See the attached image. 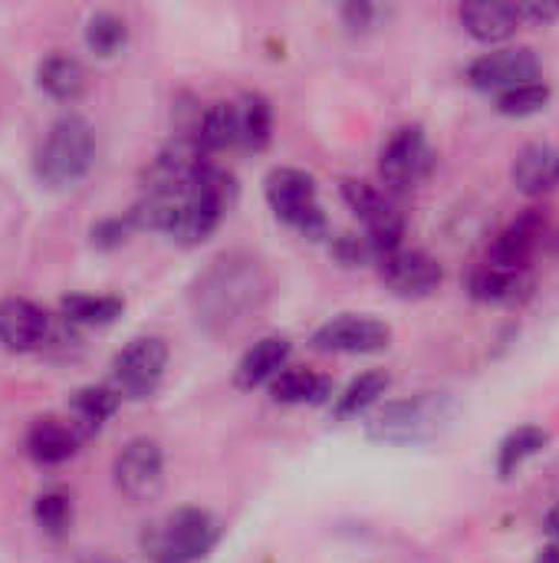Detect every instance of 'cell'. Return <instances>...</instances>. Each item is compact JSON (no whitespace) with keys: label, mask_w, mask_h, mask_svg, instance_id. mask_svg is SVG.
Returning <instances> with one entry per match:
<instances>
[{"label":"cell","mask_w":559,"mask_h":563,"mask_svg":"<svg viewBox=\"0 0 559 563\" xmlns=\"http://www.w3.org/2000/svg\"><path fill=\"white\" fill-rule=\"evenodd\" d=\"M468 294L488 307H521L534 294V277L527 271H501L484 264L468 277Z\"/></svg>","instance_id":"obj_16"},{"label":"cell","mask_w":559,"mask_h":563,"mask_svg":"<svg viewBox=\"0 0 559 563\" xmlns=\"http://www.w3.org/2000/svg\"><path fill=\"white\" fill-rule=\"evenodd\" d=\"M59 310L69 323L79 327H105L115 317H122L125 303L119 297H102V294H69L59 300Z\"/></svg>","instance_id":"obj_27"},{"label":"cell","mask_w":559,"mask_h":563,"mask_svg":"<svg viewBox=\"0 0 559 563\" xmlns=\"http://www.w3.org/2000/svg\"><path fill=\"white\" fill-rule=\"evenodd\" d=\"M53 320L43 307L23 297L0 300V343L10 353H36L49 343Z\"/></svg>","instance_id":"obj_14"},{"label":"cell","mask_w":559,"mask_h":563,"mask_svg":"<svg viewBox=\"0 0 559 563\" xmlns=\"http://www.w3.org/2000/svg\"><path fill=\"white\" fill-rule=\"evenodd\" d=\"M79 442L82 439L72 432V426L63 422V419H53V416L36 419L23 435V449L36 465H63V462H69L79 452Z\"/></svg>","instance_id":"obj_17"},{"label":"cell","mask_w":559,"mask_h":563,"mask_svg":"<svg viewBox=\"0 0 559 563\" xmlns=\"http://www.w3.org/2000/svg\"><path fill=\"white\" fill-rule=\"evenodd\" d=\"M458 16H461V26L481 43H504L524 26L517 3H465Z\"/></svg>","instance_id":"obj_20"},{"label":"cell","mask_w":559,"mask_h":563,"mask_svg":"<svg viewBox=\"0 0 559 563\" xmlns=\"http://www.w3.org/2000/svg\"><path fill=\"white\" fill-rule=\"evenodd\" d=\"M264 297V277L257 261H241V257H221L214 267L198 280L194 287V303L204 320L217 323H237L244 313L257 310Z\"/></svg>","instance_id":"obj_2"},{"label":"cell","mask_w":559,"mask_h":563,"mask_svg":"<svg viewBox=\"0 0 559 563\" xmlns=\"http://www.w3.org/2000/svg\"><path fill=\"white\" fill-rule=\"evenodd\" d=\"M547 244H550L554 251H559V231L557 234H550V231H547Z\"/></svg>","instance_id":"obj_37"},{"label":"cell","mask_w":559,"mask_h":563,"mask_svg":"<svg viewBox=\"0 0 559 563\" xmlns=\"http://www.w3.org/2000/svg\"><path fill=\"white\" fill-rule=\"evenodd\" d=\"M313 350L320 353H339V356H369L382 353L392 343V327L385 320L366 317V313H343L326 320L313 333Z\"/></svg>","instance_id":"obj_9"},{"label":"cell","mask_w":559,"mask_h":563,"mask_svg":"<svg viewBox=\"0 0 559 563\" xmlns=\"http://www.w3.org/2000/svg\"><path fill=\"white\" fill-rule=\"evenodd\" d=\"M517 13H521V23H554L559 16V3H517Z\"/></svg>","instance_id":"obj_34"},{"label":"cell","mask_w":559,"mask_h":563,"mask_svg":"<svg viewBox=\"0 0 559 563\" xmlns=\"http://www.w3.org/2000/svg\"><path fill=\"white\" fill-rule=\"evenodd\" d=\"M82 36H86V46L96 56L109 59V56H115V53L125 49V43H128V23L119 13H112V10H99V13L89 16Z\"/></svg>","instance_id":"obj_28"},{"label":"cell","mask_w":559,"mask_h":563,"mask_svg":"<svg viewBox=\"0 0 559 563\" xmlns=\"http://www.w3.org/2000/svg\"><path fill=\"white\" fill-rule=\"evenodd\" d=\"M511 181L527 198H544L559 185V148L550 142H530L511 165Z\"/></svg>","instance_id":"obj_15"},{"label":"cell","mask_w":559,"mask_h":563,"mask_svg":"<svg viewBox=\"0 0 559 563\" xmlns=\"http://www.w3.org/2000/svg\"><path fill=\"white\" fill-rule=\"evenodd\" d=\"M290 360V340L283 336H264L257 340L237 363L234 369V383L241 389H254V386H270Z\"/></svg>","instance_id":"obj_18"},{"label":"cell","mask_w":559,"mask_h":563,"mask_svg":"<svg viewBox=\"0 0 559 563\" xmlns=\"http://www.w3.org/2000/svg\"><path fill=\"white\" fill-rule=\"evenodd\" d=\"M168 369V343L161 336H135L112 360V386L122 399H148Z\"/></svg>","instance_id":"obj_8"},{"label":"cell","mask_w":559,"mask_h":563,"mask_svg":"<svg viewBox=\"0 0 559 563\" xmlns=\"http://www.w3.org/2000/svg\"><path fill=\"white\" fill-rule=\"evenodd\" d=\"M36 86H40L46 96L59 99V102H72V99H79L82 89H86V69H82V63H79L76 56H69V53H53V56H46V59L36 66Z\"/></svg>","instance_id":"obj_23"},{"label":"cell","mask_w":559,"mask_h":563,"mask_svg":"<svg viewBox=\"0 0 559 563\" xmlns=\"http://www.w3.org/2000/svg\"><path fill=\"white\" fill-rule=\"evenodd\" d=\"M544 531L554 538V541H559V501L547 511V518H544Z\"/></svg>","instance_id":"obj_35"},{"label":"cell","mask_w":559,"mask_h":563,"mask_svg":"<svg viewBox=\"0 0 559 563\" xmlns=\"http://www.w3.org/2000/svg\"><path fill=\"white\" fill-rule=\"evenodd\" d=\"M550 86L540 79V82H527V86H517V89H507L497 96V112L507 115V119H527V115H537L550 106Z\"/></svg>","instance_id":"obj_29"},{"label":"cell","mask_w":559,"mask_h":563,"mask_svg":"<svg viewBox=\"0 0 559 563\" xmlns=\"http://www.w3.org/2000/svg\"><path fill=\"white\" fill-rule=\"evenodd\" d=\"M237 129H241V145L244 148H267L273 139V106L260 92H247L237 99Z\"/></svg>","instance_id":"obj_26"},{"label":"cell","mask_w":559,"mask_h":563,"mask_svg":"<svg viewBox=\"0 0 559 563\" xmlns=\"http://www.w3.org/2000/svg\"><path fill=\"white\" fill-rule=\"evenodd\" d=\"M385 16H389V10L379 7V3H346V7H343V23H346L349 30H359V33L382 26Z\"/></svg>","instance_id":"obj_33"},{"label":"cell","mask_w":559,"mask_h":563,"mask_svg":"<svg viewBox=\"0 0 559 563\" xmlns=\"http://www.w3.org/2000/svg\"><path fill=\"white\" fill-rule=\"evenodd\" d=\"M339 195H343L346 208L362 221V228H366L362 234L379 251V261L402 247L405 218H402V211L392 205V198L385 191H379L376 185L359 181V178H343L339 181Z\"/></svg>","instance_id":"obj_6"},{"label":"cell","mask_w":559,"mask_h":563,"mask_svg":"<svg viewBox=\"0 0 559 563\" xmlns=\"http://www.w3.org/2000/svg\"><path fill=\"white\" fill-rule=\"evenodd\" d=\"M329 251L346 267H366V264H376L379 267V251L372 247V241L366 234H339L329 244Z\"/></svg>","instance_id":"obj_31"},{"label":"cell","mask_w":559,"mask_h":563,"mask_svg":"<svg viewBox=\"0 0 559 563\" xmlns=\"http://www.w3.org/2000/svg\"><path fill=\"white\" fill-rule=\"evenodd\" d=\"M455 402L441 393H418L409 399L385 402L366 422V435L382 445H418L435 439L451 419Z\"/></svg>","instance_id":"obj_3"},{"label":"cell","mask_w":559,"mask_h":563,"mask_svg":"<svg viewBox=\"0 0 559 563\" xmlns=\"http://www.w3.org/2000/svg\"><path fill=\"white\" fill-rule=\"evenodd\" d=\"M547 445H550V432L547 429H540V426H521V429H514L501 442V449H497V475L501 478H514Z\"/></svg>","instance_id":"obj_25"},{"label":"cell","mask_w":559,"mask_h":563,"mask_svg":"<svg viewBox=\"0 0 559 563\" xmlns=\"http://www.w3.org/2000/svg\"><path fill=\"white\" fill-rule=\"evenodd\" d=\"M221 525L201 508H181L158 521L145 538V558L152 563H201L217 544Z\"/></svg>","instance_id":"obj_4"},{"label":"cell","mask_w":559,"mask_h":563,"mask_svg":"<svg viewBox=\"0 0 559 563\" xmlns=\"http://www.w3.org/2000/svg\"><path fill=\"white\" fill-rule=\"evenodd\" d=\"M537 563H559V548H544Z\"/></svg>","instance_id":"obj_36"},{"label":"cell","mask_w":559,"mask_h":563,"mask_svg":"<svg viewBox=\"0 0 559 563\" xmlns=\"http://www.w3.org/2000/svg\"><path fill=\"white\" fill-rule=\"evenodd\" d=\"M208 155L224 152L241 145V129H237V102H211L204 112H198L191 132H188Z\"/></svg>","instance_id":"obj_21"},{"label":"cell","mask_w":559,"mask_h":563,"mask_svg":"<svg viewBox=\"0 0 559 563\" xmlns=\"http://www.w3.org/2000/svg\"><path fill=\"white\" fill-rule=\"evenodd\" d=\"M115 488L128 501H152L165 485V455L152 439H132L112 462Z\"/></svg>","instance_id":"obj_11"},{"label":"cell","mask_w":559,"mask_h":563,"mask_svg":"<svg viewBox=\"0 0 559 563\" xmlns=\"http://www.w3.org/2000/svg\"><path fill=\"white\" fill-rule=\"evenodd\" d=\"M333 396V383L313 369L293 366L270 383V399L280 406H323Z\"/></svg>","instance_id":"obj_22"},{"label":"cell","mask_w":559,"mask_h":563,"mask_svg":"<svg viewBox=\"0 0 559 563\" xmlns=\"http://www.w3.org/2000/svg\"><path fill=\"white\" fill-rule=\"evenodd\" d=\"M389 386H392V379H389V373H382V369H369V373L356 376V379L336 396V402H333V419L346 422V419L366 416L372 406H379V399L389 393Z\"/></svg>","instance_id":"obj_24"},{"label":"cell","mask_w":559,"mask_h":563,"mask_svg":"<svg viewBox=\"0 0 559 563\" xmlns=\"http://www.w3.org/2000/svg\"><path fill=\"white\" fill-rule=\"evenodd\" d=\"M82 563H115V561H105V558H96V561H82Z\"/></svg>","instance_id":"obj_38"},{"label":"cell","mask_w":559,"mask_h":563,"mask_svg":"<svg viewBox=\"0 0 559 563\" xmlns=\"http://www.w3.org/2000/svg\"><path fill=\"white\" fill-rule=\"evenodd\" d=\"M33 518L43 534L63 538L72 528V498L66 492H43L33 501Z\"/></svg>","instance_id":"obj_30"},{"label":"cell","mask_w":559,"mask_h":563,"mask_svg":"<svg viewBox=\"0 0 559 563\" xmlns=\"http://www.w3.org/2000/svg\"><path fill=\"white\" fill-rule=\"evenodd\" d=\"M379 277L395 297L418 300V297H428V294H435L441 287L445 271H441L438 257H432L428 251L399 247V251H392L389 257L379 261Z\"/></svg>","instance_id":"obj_12"},{"label":"cell","mask_w":559,"mask_h":563,"mask_svg":"<svg viewBox=\"0 0 559 563\" xmlns=\"http://www.w3.org/2000/svg\"><path fill=\"white\" fill-rule=\"evenodd\" d=\"M96 162V132L82 115H59L36 155H33V175L46 188H72L76 181L86 178V172Z\"/></svg>","instance_id":"obj_1"},{"label":"cell","mask_w":559,"mask_h":563,"mask_svg":"<svg viewBox=\"0 0 559 563\" xmlns=\"http://www.w3.org/2000/svg\"><path fill=\"white\" fill-rule=\"evenodd\" d=\"M435 162H438V155L428 142L425 129L422 125H402L382 145L379 175L392 195H405V191L418 188L435 172Z\"/></svg>","instance_id":"obj_7"},{"label":"cell","mask_w":559,"mask_h":563,"mask_svg":"<svg viewBox=\"0 0 559 563\" xmlns=\"http://www.w3.org/2000/svg\"><path fill=\"white\" fill-rule=\"evenodd\" d=\"M547 241V211L527 208L517 221H511L494 244L488 247V264L501 271H527L537 247Z\"/></svg>","instance_id":"obj_13"},{"label":"cell","mask_w":559,"mask_h":563,"mask_svg":"<svg viewBox=\"0 0 559 563\" xmlns=\"http://www.w3.org/2000/svg\"><path fill=\"white\" fill-rule=\"evenodd\" d=\"M540 56L527 46H507V49H491L484 56H478L468 66V82L481 92H507L527 82H540Z\"/></svg>","instance_id":"obj_10"},{"label":"cell","mask_w":559,"mask_h":563,"mask_svg":"<svg viewBox=\"0 0 559 563\" xmlns=\"http://www.w3.org/2000/svg\"><path fill=\"white\" fill-rule=\"evenodd\" d=\"M132 231H135V224H132V218H128V211H125V214H115V218L99 221V224L89 231V238H92L96 247L112 251V247H122V244L128 241Z\"/></svg>","instance_id":"obj_32"},{"label":"cell","mask_w":559,"mask_h":563,"mask_svg":"<svg viewBox=\"0 0 559 563\" xmlns=\"http://www.w3.org/2000/svg\"><path fill=\"white\" fill-rule=\"evenodd\" d=\"M267 205L273 214L310 241L329 238V221L316 195V178L303 168H273L264 181Z\"/></svg>","instance_id":"obj_5"},{"label":"cell","mask_w":559,"mask_h":563,"mask_svg":"<svg viewBox=\"0 0 559 563\" xmlns=\"http://www.w3.org/2000/svg\"><path fill=\"white\" fill-rule=\"evenodd\" d=\"M122 406V396L112 383L105 386H82L69 396V426L79 439L96 435Z\"/></svg>","instance_id":"obj_19"}]
</instances>
